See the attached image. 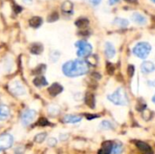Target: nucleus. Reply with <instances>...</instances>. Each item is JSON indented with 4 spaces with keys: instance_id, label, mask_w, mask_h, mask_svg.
<instances>
[{
    "instance_id": "f257e3e1",
    "label": "nucleus",
    "mask_w": 155,
    "mask_h": 154,
    "mask_svg": "<svg viewBox=\"0 0 155 154\" xmlns=\"http://www.w3.org/2000/svg\"><path fill=\"white\" fill-rule=\"evenodd\" d=\"M62 71L68 77H78L84 75L89 71V64L86 61L76 59L66 62L63 64Z\"/></svg>"
},
{
    "instance_id": "f03ea898",
    "label": "nucleus",
    "mask_w": 155,
    "mask_h": 154,
    "mask_svg": "<svg viewBox=\"0 0 155 154\" xmlns=\"http://www.w3.org/2000/svg\"><path fill=\"white\" fill-rule=\"evenodd\" d=\"M107 99L115 105L124 106V105H127L129 103L127 93L124 90V88H122V87L118 88L112 94H109L107 96Z\"/></svg>"
},
{
    "instance_id": "7ed1b4c3",
    "label": "nucleus",
    "mask_w": 155,
    "mask_h": 154,
    "mask_svg": "<svg viewBox=\"0 0 155 154\" xmlns=\"http://www.w3.org/2000/svg\"><path fill=\"white\" fill-rule=\"evenodd\" d=\"M152 50V46L149 43L147 42H141L138 43L133 49L134 54L141 58V59H146L148 57V55L150 54Z\"/></svg>"
},
{
    "instance_id": "20e7f679",
    "label": "nucleus",
    "mask_w": 155,
    "mask_h": 154,
    "mask_svg": "<svg viewBox=\"0 0 155 154\" xmlns=\"http://www.w3.org/2000/svg\"><path fill=\"white\" fill-rule=\"evenodd\" d=\"M75 46L78 48L77 50V55L79 57H87L91 54L93 47L92 45L87 43L86 41L81 40L75 43Z\"/></svg>"
},
{
    "instance_id": "39448f33",
    "label": "nucleus",
    "mask_w": 155,
    "mask_h": 154,
    "mask_svg": "<svg viewBox=\"0 0 155 154\" xmlns=\"http://www.w3.org/2000/svg\"><path fill=\"white\" fill-rule=\"evenodd\" d=\"M9 91L15 96H22L26 93V90H25V86L18 80H15L10 83Z\"/></svg>"
},
{
    "instance_id": "423d86ee",
    "label": "nucleus",
    "mask_w": 155,
    "mask_h": 154,
    "mask_svg": "<svg viewBox=\"0 0 155 154\" xmlns=\"http://www.w3.org/2000/svg\"><path fill=\"white\" fill-rule=\"evenodd\" d=\"M14 143V137L9 133H3L0 135V152L10 149Z\"/></svg>"
},
{
    "instance_id": "0eeeda50",
    "label": "nucleus",
    "mask_w": 155,
    "mask_h": 154,
    "mask_svg": "<svg viewBox=\"0 0 155 154\" xmlns=\"http://www.w3.org/2000/svg\"><path fill=\"white\" fill-rule=\"evenodd\" d=\"M37 115V113L35 110H33V109H29V110H26L22 114V117H21V123L24 126H28L29 124H31L34 120L35 119Z\"/></svg>"
},
{
    "instance_id": "6e6552de",
    "label": "nucleus",
    "mask_w": 155,
    "mask_h": 154,
    "mask_svg": "<svg viewBox=\"0 0 155 154\" xmlns=\"http://www.w3.org/2000/svg\"><path fill=\"white\" fill-rule=\"evenodd\" d=\"M135 145L136 147L139 149V151L143 154H153V151L152 149V147L147 144L144 142L142 141H136L135 142Z\"/></svg>"
},
{
    "instance_id": "1a4fd4ad",
    "label": "nucleus",
    "mask_w": 155,
    "mask_h": 154,
    "mask_svg": "<svg viewBox=\"0 0 155 154\" xmlns=\"http://www.w3.org/2000/svg\"><path fill=\"white\" fill-rule=\"evenodd\" d=\"M141 71L143 74H149L155 71V64L151 61H144L141 65Z\"/></svg>"
},
{
    "instance_id": "9d476101",
    "label": "nucleus",
    "mask_w": 155,
    "mask_h": 154,
    "mask_svg": "<svg viewBox=\"0 0 155 154\" xmlns=\"http://www.w3.org/2000/svg\"><path fill=\"white\" fill-rule=\"evenodd\" d=\"M113 141H106L102 144L101 149L98 151V154H112V149H113Z\"/></svg>"
},
{
    "instance_id": "9b49d317",
    "label": "nucleus",
    "mask_w": 155,
    "mask_h": 154,
    "mask_svg": "<svg viewBox=\"0 0 155 154\" xmlns=\"http://www.w3.org/2000/svg\"><path fill=\"white\" fill-rule=\"evenodd\" d=\"M104 54H105L106 57L109 58V59H111V58H113V57L115 56V54H116L115 48L109 42L105 43V45H104Z\"/></svg>"
},
{
    "instance_id": "f8f14e48",
    "label": "nucleus",
    "mask_w": 155,
    "mask_h": 154,
    "mask_svg": "<svg viewBox=\"0 0 155 154\" xmlns=\"http://www.w3.org/2000/svg\"><path fill=\"white\" fill-rule=\"evenodd\" d=\"M63 92V86L59 84H53L49 88H48V93L52 95V96H56L59 93H61Z\"/></svg>"
},
{
    "instance_id": "ddd939ff",
    "label": "nucleus",
    "mask_w": 155,
    "mask_h": 154,
    "mask_svg": "<svg viewBox=\"0 0 155 154\" xmlns=\"http://www.w3.org/2000/svg\"><path fill=\"white\" fill-rule=\"evenodd\" d=\"M132 20H133L134 23H136V24H138V25H145L146 22H147L146 17H145L144 15H143L142 14H140V13H134V14L132 15Z\"/></svg>"
},
{
    "instance_id": "4468645a",
    "label": "nucleus",
    "mask_w": 155,
    "mask_h": 154,
    "mask_svg": "<svg viewBox=\"0 0 155 154\" xmlns=\"http://www.w3.org/2000/svg\"><path fill=\"white\" fill-rule=\"evenodd\" d=\"M84 101H85V104L87 106H89L90 108L94 109L95 107V97L93 93H87L85 94L84 97Z\"/></svg>"
},
{
    "instance_id": "2eb2a0df",
    "label": "nucleus",
    "mask_w": 155,
    "mask_h": 154,
    "mask_svg": "<svg viewBox=\"0 0 155 154\" xmlns=\"http://www.w3.org/2000/svg\"><path fill=\"white\" fill-rule=\"evenodd\" d=\"M33 83H34V85L36 86V87H43V86H46L48 84L45 77L43 76V75H39V76L35 77L34 79Z\"/></svg>"
},
{
    "instance_id": "dca6fc26",
    "label": "nucleus",
    "mask_w": 155,
    "mask_h": 154,
    "mask_svg": "<svg viewBox=\"0 0 155 154\" xmlns=\"http://www.w3.org/2000/svg\"><path fill=\"white\" fill-rule=\"evenodd\" d=\"M10 116V110L5 105L0 106V122L5 121Z\"/></svg>"
},
{
    "instance_id": "f3484780",
    "label": "nucleus",
    "mask_w": 155,
    "mask_h": 154,
    "mask_svg": "<svg viewBox=\"0 0 155 154\" xmlns=\"http://www.w3.org/2000/svg\"><path fill=\"white\" fill-rule=\"evenodd\" d=\"M81 121L82 117L77 115H65L63 119V122L66 123H77Z\"/></svg>"
},
{
    "instance_id": "a211bd4d",
    "label": "nucleus",
    "mask_w": 155,
    "mask_h": 154,
    "mask_svg": "<svg viewBox=\"0 0 155 154\" xmlns=\"http://www.w3.org/2000/svg\"><path fill=\"white\" fill-rule=\"evenodd\" d=\"M44 50V46L43 44H39V43H35V44H33L31 46H30V52L34 54H40Z\"/></svg>"
},
{
    "instance_id": "6ab92c4d",
    "label": "nucleus",
    "mask_w": 155,
    "mask_h": 154,
    "mask_svg": "<svg viewBox=\"0 0 155 154\" xmlns=\"http://www.w3.org/2000/svg\"><path fill=\"white\" fill-rule=\"evenodd\" d=\"M62 11L65 14H71L73 12V9H74V5L72 2L70 1H65L62 4Z\"/></svg>"
},
{
    "instance_id": "aec40b11",
    "label": "nucleus",
    "mask_w": 155,
    "mask_h": 154,
    "mask_svg": "<svg viewBox=\"0 0 155 154\" xmlns=\"http://www.w3.org/2000/svg\"><path fill=\"white\" fill-rule=\"evenodd\" d=\"M43 23V20L40 16H34L29 20V25L30 26L34 27V28H37L39 27Z\"/></svg>"
},
{
    "instance_id": "412c9836",
    "label": "nucleus",
    "mask_w": 155,
    "mask_h": 154,
    "mask_svg": "<svg viewBox=\"0 0 155 154\" xmlns=\"http://www.w3.org/2000/svg\"><path fill=\"white\" fill-rule=\"evenodd\" d=\"M123 150H124V147L120 142H114L112 154H121L123 152Z\"/></svg>"
},
{
    "instance_id": "4be33fe9",
    "label": "nucleus",
    "mask_w": 155,
    "mask_h": 154,
    "mask_svg": "<svg viewBox=\"0 0 155 154\" xmlns=\"http://www.w3.org/2000/svg\"><path fill=\"white\" fill-rule=\"evenodd\" d=\"M89 25V20L85 17H81V18H78L76 21H75V25L79 28H85L87 27Z\"/></svg>"
},
{
    "instance_id": "5701e85b",
    "label": "nucleus",
    "mask_w": 155,
    "mask_h": 154,
    "mask_svg": "<svg viewBox=\"0 0 155 154\" xmlns=\"http://www.w3.org/2000/svg\"><path fill=\"white\" fill-rule=\"evenodd\" d=\"M114 25L118 27H126L129 25V21L124 18H115L114 21Z\"/></svg>"
},
{
    "instance_id": "b1692460",
    "label": "nucleus",
    "mask_w": 155,
    "mask_h": 154,
    "mask_svg": "<svg viewBox=\"0 0 155 154\" xmlns=\"http://www.w3.org/2000/svg\"><path fill=\"white\" fill-rule=\"evenodd\" d=\"M47 110H48V113L51 116H56L57 114L60 113V108L56 105H49Z\"/></svg>"
},
{
    "instance_id": "393cba45",
    "label": "nucleus",
    "mask_w": 155,
    "mask_h": 154,
    "mask_svg": "<svg viewBox=\"0 0 155 154\" xmlns=\"http://www.w3.org/2000/svg\"><path fill=\"white\" fill-rule=\"evenodd\" d=\"M46 133H38V134H36L35 136V138H34V141L36 143H42L45 140V138H46Z\"/></svg>"
},
{
    "instance_id": "a878e982",
    "label": "nucleus",
    "mask_w": 155,
    "mask_h": 154,
    "mask_svg": "<svg viewBox=\"0 0 155 154\" xmlns=\"http://www.w3.org/2000/svg\"><path fill=\"white\" fill-rule=\"evenodd\" d=\"M100 128L103 129V130H111V129L114 128V125L109 121H103L100 123Z\"/></svg>"
},
{
    "instance_id": "bb28decb",
    "label": "nucleus",
    "mask_w": 155,
    "mask_h": 154,
    "mask_svg": "<svg viewBox=\"0 0 155 154\" xmlns=\"http://www.w3.org/2000/svg\"><path fill=\"white\" fill-rule=\"evenodd\" d=\"M46 69V65L45 64H39L38 66H36V68L33 71L34 74H42L45 73Z\"/></svg>"
},
{
    "instance_id": "cd10ccee",
    "label": "nucleus",
    "mask_w": 155,
    "mask_h": 154,
    "mask_svg": "<svg viewBox=\"0 0 155 154\" xmlns=\"http://www.w3.org/2000/svg\"><path fill=\"white\" fill-rule=\"evenodd\" d=\"M59 57H60V52H58V51H52L50 53V60L53 63L57 62L58 59H59Z\"/></svg>"
},
{
    "instance_id": "c85d7f7f",
    "label": "nucleus",
    "mask_w": 155,
    "mask_h": 154,
    "mask_svg": "<svg viewBox=\"0 0 155 154\" xmlns=\"http://www.w3.org/2000/svg\"><path fill=\"white\" fill-rule=\"evenodd\" d=\"M146 103L142 100V99H140L139 101H138V103H137V106H136V109H137V111H139V112H143L144 110H146Z\"/></svg>"
},
{
    "instance_id": "c756f323",
    "label": "nucleus",
    "mask_w": 155,
    "mask_h": 154,
    "mask_svg": "<svg viewBox=\"0 0 155 154\" xmlns=\"http://www.w3.org/2000/svg\"><path fill=\"white\" fill-rule=\"evenodd\" d=\"M59 18V15H58V13L57 12H52L50 15H49V16H48V18H47V21L48 22H54V21H56L57 19Z\"/></svg>"
},
{
    "instance_id": "7c9ffc66",
    "label": "nucleus",
    "mask_w": 155,
    "mask_h": 154,
    "mask_svg": "<svg viewBox=\"0 0 155 154\" xmlns=\"http://www.w3.org/2000/svg\"><path fill=\"white\" fill-rule=\"evenodd\" d=\"M37 125H39V126H47V125H50V123L48 122V120L46 118L41 117L37 122Z\"/></svg>"
},
{
    "instance_id": "2f4dec72",
    "label": "nucleus",
    "mask_w": 155,
    "mask_h": 154,
    "mask_svg": "<svg viewBox=\"0 0 155 154\" xmlns=\"http://www.w3.org/2000/svg\"><path fill=\"white\" fill-rule=\"evenodd\" d=\"M127 72H128V74L130 77H133L134 74V72H135V67L132 64H130L127 68Z\"/></svg>"
},
{
    "instance_id": "473e14b6",
    "label": "nucleus",
    "mask_w": 155,
    "mask_h": 154,
    "mask_svg": "<svg viewBox=\"0 0 155 154\" xmlns=\"http://www.w3.org/2000/svg\"><path fill=\"white\" fill-rule=\"evenodd\" d=\"M106 69H107V72H108L109 74H113L114 73V64H111V63H108V64H107Z\"/></svg>"
},
{
    "instance_id": "72a5a7b5",
    "label": "nucleus",
    "mask_w": 155,
    "mask_h": 154,
    "mask_svg": "<svg viewBox=\"0 0 155 154\" xmlns=\"http://www.w3.org/2000/svg\"><path fill=\"white\" fill-rule=\"evenodd\" d=\"M56 143H57V140H56L55 138H49L48 141H47V144H48V146H50V147L55 146Z\"/></svg>"
},
{
    "instance_id": "f704fd0d",
    "label": "nucleus",
    "mask_w": 155,
    "mask_h": 154,
    "mask_svg": "<svg viewBox=\"0 0 155 154\" xmlns=\"http://www.w3.org/2000/svg\"><path fill=\"white\" fill-rule=\"evenodd\" d=\"M85 116L88 120H92V119H95L99 117L98 115H95V114H85Z\"/></svg>"
},
{
    "instance_id": "c9c22d12",
    "label": "nucleus",
    "mask_w": 155,
    "mask_h": 154,
    "mask_svg": "<svg viewBox=\"0 0 155 154\" xmlns=\"http://www.w3.org/2000/svg\"><path fill=\"white\" fill-rule=\"evenodd\" d=\"M89 1H90V3L93 4L94 5H98L101 3L102 0H89Z\"/></svg>"
},
{
    "instance_id": "e433bc0d",
    "label": "nucleus",
    "mask_w": 155,
    "mask_h": 154,
    "mask_svg": "<svg viewBox=\"0 0 155 154\" xmlns=\"http://www.w3.org/2000/svg\"><path fill=\"white\" fill-rule=\"evenodd\" d=\"M69 137V135L68 134H61L60 135V139H61V141H65V140H67V138Z\"/></svg>"
},
{
    "instance_id": "4c0bfd02",
    "label": "nucleus",
    "mask_w": 155,
    "mask_h": 154,
    "mask_svg": "<svg viewBox=\"0 0 155 154\" xmlns=\"http://www.w3.org/2000/svg\"><path fill=\"white\" fill-rule=\"evenodd\" d=\"M148 84H149L150 86H155V80H153V81H150V82H148Z\"/></svg>"
},
{
    "instance_id": "58836bf2",
    "label": "nucleus",
    "mask_w": 155,
    "mask_h": 154,
    "mask_svg": "<svg viewBox=\"0 0 155 154\" xmlns=\"http://www.w3.org/2000/svg\"><path fill=\"white\" fill-rule=\"evenodd\" d=\"M119 0H109V3H110V5H114L115 3H117Z\"/></svg>"
},
{
    "instance_id": "ea45409f",
    "label": "nucleus",
    "mask_w": 155,
    "mask_h": 154,
    "mask_svg": "<svg viewBox=\"0 0 155 154\" xmlns=\"http://www.w3.org/2000/svg\"><path fill=\"white\" fill-rule=\"evenodd\" d=\"M24 2H25V3H31L32 0H24Z\"/></svg>"
},
{
    "instance_id": "a19ab883",
    "label": "nucleus",
    "mask_w": 155,
    "mask_h": 154,
    "mask_svg": "<svg viewBox=\"0 0 155 154\" xmlns=\"http://www.w3.org/2000/svg\"><path fill=\"white\" fill-rule=\"evenodd\" d=\"M152 100H153V103L155 104V94L153 95V99H152Z\"/></svg>"
},
{
    "instance_id": "79ce46f5",
    "label": "nucleus",
    "mask_w": 155,
    "mask_h": 154,
    "mask_svg": "<svg viewBox=\"0 0 155 154\" xmlns=\"http://www.w3.org/2000/svg\"><path fill=\"white\" fill-rule=\"evenodd\" d=\"M126 1H129V2H136V0H126Z\"/></svg>"
},
{
    "instance_id": "37998d69",
    "label": "nucleus",
    "mask_w": 155,
    "mask_h": 154,
    "mask_svg": "<svg viewBox=\"0 0 155 154\" xmlns=\"http://www.w3.org/2000/svg\"><path fill=\"white\" fill-rule=\"evenodd\" d=\"M152 1H153V2H154V3H155V0H152Z\"/></svg>"
}]
</instances>
